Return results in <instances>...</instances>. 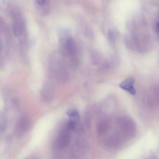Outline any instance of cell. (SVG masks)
<instances>
[{
    "mask_svg": "<svg viewBox=\"0 0 159 159\" xmlns=\"http://www.w3.org/2000/svg\"><path fill=\"white\" fill-rule=\"evenodd\" d=\"M118 126L122 138L131 139L136 134L137 128L134 122L127 117H122L118 121Z\"/></svg>",
    "mask_w": 159,
    "mask_h": 159,
    "instance_id": "1",
    "label": "cell"
},
{
    "mask_svg": "<svg viewBox=\"0 0 159 159\" xmlns=\"http://www.w3.org/2000/svg\"><path fill=\"white\" fill-rule=\"evenodd\" d=\"M134 80L133 78H129L125 79L120 84L119 86L123 90L127 91L131 94L134 95L136 94L135 89L134 87Z\"/></svg>",
    "mask_w": 159,
    "mask_h": 159,
    "instance_id": "2",
    "label": "cell"
},
{
    "mask_svg": "<svg viewBox=\"0 0 159 159\" xmlns=\"http://www.w3.org/2000/svg\"><path fill=\"white\" fill-rule=\"evenodd\" d=\"M70 141V136L69 133L65 131L62 132L57 139V146L60 148H64L68 147Z\"/></svg>",
    "mask_w": 159,
    "mask_h": 159,
    "instance_id": "3",
    "label": "cell"
},
{
    "mask_svg": "<svg viewBox=\"0 0 159 159\" xmlns=\"http://www.w3.org/2000/svg\"><path fill=\"white\" fill-rule=\"evenodd\" d=\"M120 136L117 134L111 136L107 140V145L111 148H117L120 147L122 141Z\"/></svg>",
    "mask_w": 159,
    "mask_h": 159,
    "instance_id": "4",
    "label": "cell"
},
{
    "mask_svg": "<svg viewBox=\"0 0 159 159\" xmlns=\"http://www.w3.org/2000/svg\"><path fill=\"white\" fill-rule=\"evenodd\" d=\"M110 123L106 119H102L98 122L97 125V133L99 135L102 136L106 134L109 129Z\"/></svg>",
    "mask_w": 159,
    "mask_h": 159,
    "instance_id": "5",
    "label": "cell"
},
{
    "mask_svg": "<svg viewBox=\"0 0 159 159\" xmlns=\"http://www.w3.org/2000/svg\"><path fill=\"white\" fill-rule=\"evenodd\" d=\"M64 49L65 52L68 54L72 55L75 53L76 52V45L73 39L69 38L66 40L64 44Z\"/></svg>",
    "mask_w": 159,
    "mask_h": 159,
    "instance_id": "6",
    "label": "cell"
},
{
    "mask_svg": "<svg viewBox=\"0 0 159 159\" xmlns=\"http://www.w3.org/2000/svg\"><path fill=\"white\" fill-rule=\"evenodd\" d=\"M24 24L23 22L20 20H16L14 23L13 24V32L15 36H21L23 33L24 30Z\"/></svg>",
    "mask_w": 159,
    "mask_h": 159,
    "instance_id": "7",
    "label": "cell"
},
{
    "mask_svg": "<svg viewBox=\"0 0 159 159\" xmlns=\"http://www.w3.org/2000/svg\"><path fill=\"white\" fill-rule=\"evenodd\" d=\"M67 114L70 118H77L79 117L78 111L74 109L70 110L67 112Z\"/></svg>",
    "mask_w": 159,
    "mask_h": 159,
    "instance_id": "8",
    "label": "cell"
},
{
    "mask_svg": "<svg viewBox=\"0 0 159 159\" xmlns=\"http://www.w3.org/2000/svg\"><path fill=\"white\" fill-rule=\"evenodd\" d=\"M76 122L73 120H70L68 123L67 127L68 130H74L76 127Z\"/></svg>",
    "mask_w": 159,
    "mask_h": 159,
    "instance_id": "9",
    "label": "cell"
},
{
    "mask_svg": "<svg viewBox=\"0 0 159 159\" xmlns=\"http://www.w3.org/2000/svg\"><path fill=\"white\" fill-rule=\"evenodd\" d=\"M36 2L39 5H44V4H46L47 1L46 0H38L36 1Z\"/></svg>",
    "mask_w": 159,
    "mask_h": 159,
    "instance_id": "10",
    "label": "cell"
},
{
    "mask_svg": "<svg viewBox=\"0 0 159 159\" xmlns=\"http://www.w3.org/2000/svg\"><path fill=\"white\" fill-rule=\"evenodd\" d=\"M157 30H158V31H159V21L158 22V23H157Z\"/></svg>",
    "mask_w": 159,
    "mask_h": 159,
    "instance_id": "11",
    "label": "cell"
}]
</instances>
